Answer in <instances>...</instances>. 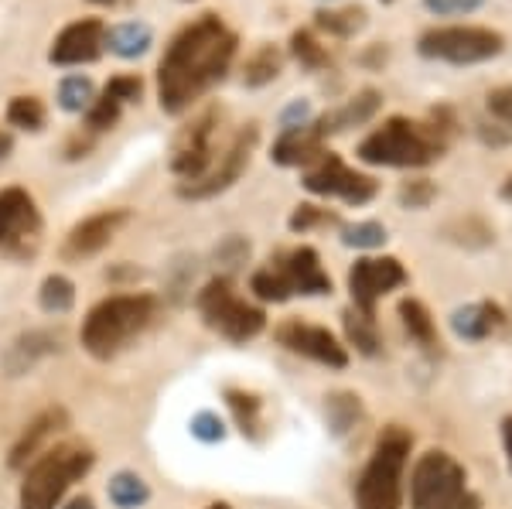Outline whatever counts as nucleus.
I'll return each mask as SVG.
<instances>
[{
  "instance_id": "obj_1",
  "label": "nucleus",
  "mask_w": 512,
  "mask_h": 509,
  "mask_svg": "<svg viewBox=\"0 0 512 509\" xmlns=\"http://www.w3.org/2000/svg\"><path fill=\"white\" fill-rule=\"evenodd\" d=\"M236 35L219 14H202L171 38L158 65V100L161 110L178 117L195 100H202L216 82L226 79L236 59Z\"/></svg>"
},
{
  "instance_id": "obj_2",
  "label": "nucleus",
  "mask_w": 512,
  "mask_h": 509,
  "mask_svg": "<svg viewBox=\"0 0 512 509\" xmlns=\"http://www.w3.org/2000/svg\"><path fill=\"white\" fill-rule=\"evenodd\" d=\"M158 318V298L154 294H113L99 301L82 322V349L99 363L117 359L134 339L147 332Z\"/></svg>"
},
{
  "instance_id": "obj_3",
  "label": "nucleus",
  "mask_w": 512,
  "mask_h": 509,
  "mask_svg": "<svg viewBox=\"0 0 512 509\" xmlns=\"http://www.w3.org/2000/svg\"><path fill=\"white\" fill-rule=\"evenodd\" d=\"M451 127L441 123H417L407 117H390L359 144V161L379 168H424L448 151Z\"/></svg>"
},
{
  "instance_id": "obj_4",
  "label": "nucleus",
  "mask_w": 512,
  "mask_h": 509,
  "mask_svg": "<svg viewBox=\"0 0 512 509\" xmlns=\"http://www.w3.org/2000/svg\"><path fill=\"white\" fill-rule=\"evenodd\" d=\"M96 465V455L89 445L62 441V445L41 451L35 462L24 469L21 482V509H55L65 499V492L86 479Z\"/></svg>"
},
{
  "instance_id": "obj_5",
  "label": "nucleus",
  "mask_w": 512,
  "mask_h": 509,
  "mask_svg": "<svg viewBox=\"0 0 512 509\" xmlns=\"http://www.w3.org/2000/svg\"><path fill=\"white\" fill-rule=\"evenodd\" d=\"M410 438L403 428L379 434L373 458L355 482V509H403V469H407Z\"/></svg>"
},
{
  "instance_id": "obj_6",
  "label": "nucleus",
  "mask_w": 512,
  "mask_h": 509,
  "mask_svg": "<svg viewBox=\"0 0 512 509\" xmlns=\"http://www.w3.org/2000/svg\"><path fill=\"white\" fill-rule=\"evenodd\" d=\"M250 287L260 301L280 305V301L294 298V294H308V298L328 294L332 291V277L321 267L318 250L297 246V250H287V253H280L277 260H270V267L256 270Z\"/></svg>"
},
{
  "instance_id": "obj_7",
  "label": "nucleus",
  "mask_w": 512,
  "mask_h": 509,
  "mask_svg": "<svg viewBox=\"0 0 512 509\" xmlns=\"http://www.w3.org/2000/svg\"><path fill=\"white\" fill-rule=\"evenodd\" d=\"M410 509H478L461 462H454L448 451L420 455L410 475Z\"/></svg>"
},
{
  "instance_id": "obj_8",
  "label": "nucleus",
  "mask_w": 512,
  "mask_h": 509,
  "mask_svg": "<svg viewBox=\"0 0 512 509\" xmlns=\"http://www.w3.org/2000/svg\"><path fill=\"white\" fill-rule=\"evenodd\" d=\"M198 311H202L205 325L229 342H250L267 325L263 308L239 298L233 281H226V277H216V281H209L198 291Z\"/></svg>"
},
{
  "instance_id": "obj_9",
  "label": "nucleus",
  "mask_w": 512,
  "mask_h": 509,
  "mask_svg": "<svg viewBox=\"0 0 512 509\" xmlns=\"http://www.w3.org/2000/svg\"><path fill=\"white\" fill-rule=\"evenodd\" d=\"M506 38L482 24H444V28H431L417 38V52L424 59H441L451 65H475L489 62L502 55Z\"/></svg>"
},
{
  "instance_id": "obj_10",
  "label": "nucleus",
  "mask_w": 512,
  "mask_h": 509,
  "mask_svg": "<svg viewBox=\"0 0 512 509\" xmlns=\"http://www.w3.org/2000/svg\"><path fill=\"white\" fill-rule=\"evenodd\" d=\"M41 246V212L24 188H0V253L11 260L35 257Z\"/></svg>"
},
{
  "instance_id": "obj_11",
  "label": "nucleus",
  "mask_w": 512,
  "mask_h": 509,
  "mask_svg": "<svg viewBox=\"0 0 512 509\" xmlns=\"http://www.w3.org/2000/svg\"><path fill=\"white\" fill-rule=\"evenodd\" d=\"M222 123V106H209L198 117L181 127V134L175 137V147H171V171L185 182H195L209 171V164L216 161V134Z\"/></svg>"
},
{
  "instance_id": "obj_12",
  "label": "nucleus",
  "mask_w": 512,
  "mask_h": 509,
  "mask_svg": "<svg viewBox=\"0 0 512 509\" xmlns=\"http://www.w3.org/2000/svg\"><path fill=\"white\" fill-rule=\"evenodd\" d=\"M256 137H260L256 123H250V127L239 130L233 141H229V144L216 154V161L209 164V171H205L202 178L178 185V195H181V199H212V195L226 192L229 185L239 182V175H243L246 164H250V154H253V147H256Z\"/></svg>"
},
{
  "instance_id": "obj_13",
  "label": "nucleus",
  "mask_w": 512,
  "mask_h": 509,
  "mask_svg": "<svg viewBox=\"0 0 512 509\" xmlns=\"http://www.w3.org/2000/svg\"><path fill=\"white\" fill-rule=\"evenodd\" d=\"M304 188H308L311 195H332V199H342L349 205H366L369 199L376 195V182L369 175H359V171H352L349 164H345L338 154L325 151L315 164H308L304 168Z\"/></svg>"
},
{
  "instance_id": "obj_14",
  "label": "nucleus",
  "mask_w": 512,
  "mask_h": 509,
  "mask_svg": "<svg viewBox=\"0 0 512 509\" xmlns=\"http://www.w3.org/2000/svg\"><path fill=\"white\" fill-rule=\"evenodd\" d=\"M403 284H407V270L396 257H362L349 270L352 305L366 318H376V301Z\"/></svg>"
},
{
  "instance_id": "obj_15",
  "label": "nucleus",
  "mask_w": 512,
  "mask_h": 509,
  "mask_svg": "<svg viewBox=\"0 0 512 509\" xmlns=\"http://www.w3.org/2000/svg\"><path fill=\"white\" fill-rule=\"evenodd\" d=\"M277 342L284 349H291L294 356H304V359H311V363H321L328 369H345V366H349V352H345V346L321 325L284 322L277 328Z\"/></svg>"
},
{
  "instance_id": "obj_16",
  "label": "nucleus",
  "mask_w": 512,
  "mask_h": 509,
  "mask_svg": "<svg viewBox=\"0 0 512 509\" xmlns=\"http://www.w3.org/2000/svg\"><path fill=\"white\" fill-rule=\"evenodd\" d=\"M106 48V24L96 18H82L69 28H62V35L55 38L48 59L52 65H89L103 55Z\"/></svg>"
},
{
  "instance_id": "obj_17",
  "label": "nucleus",
  "mask_w": 512,
  "mask_h": 509,
  "mask_svg": "<svg viewBox=\"0 0 512 509\" xmlns=\"http://www.w3.org/2000/svg\"><path fill=\"white\" fill-rule=\"evenodd\" d=\"M130 212L127 209H106V212H96V216L82 219L79 226H72V233L65 236V260H86L99 253L103 246L113 243V236H117V229L127 223Z\"/></svg>"
},
{
  "instance_id": "obj_18",
  "label": "nucleus",
  "mask_w": 512,
  "mask_h": 509,
  "mask_svg": "<svg viewBox=\"0 0 512 509\" xmlns=\"http://www.w3.org/2000/svg\"><path fill=\"white\" fill-rule=\"evenodd\" d=\"M140 93H144V82H140V76H113L103 86V93L93 100V106L86 110V130L89 134H103V130L117 127L120 110L127 103L140 100Z\"/></svg>"
},
{
  "instance_id": "obj_19",
  "label": "nucleus",
  "mask_w": 512,
  "mask_h": 509,
  "mask_svg": "<svg viewBox=\"0 0 512 509\" xmlns=\"http://www.w3.org/2000/svg\"><path fill=\"white\" fill-rule=\"evenodd\" d=\"M321 154H325V134H321L315 120V123H291V127H284V134L277 137L270 158L284 164V168H301V164L308 168Z\"/></svg>"
},
{
  "instance_id": "obj_20",
  "label": "nucleus",
  "mask_w": 512,
  "mask_h": 509,
  "mask_svg": "<svg viewBox=\"0 0 512 509\" xmlns=\"http://www.w3.org/2000/svg\"><path fill=\"white\" fill-rule=\"evenodd\" d=\"M65 428H69V414H65L62 407H52V410H45V414H38L35 421L24 428L21 438L14 441L11 469H28L41 451H48V441H52L55 434H62Z\"/></svg>"
},
{
  "instance_id": "obj_21",
  "label": "nucleus",
  "mask_w": 512,
  "mask_h": 509,
  "mask_svg": "<svg viewBox=\"0 0 512 509\" xmlns=\"http://www.w3.org/2000/svg\"><path fill=\"white\" fill-rule=\"evenodd\" d=\"M451 325L461 339H472V342L489 339L492 332L502 328V311H499V305H492V301H475V305H465V308L454 311Z\"/></svg>"
},
{
  "instance_id": "obj_22",
  "label": "nucleus",
  "mask_w": 512,
  "mask_h": 509,
  "mask_svg": "<svg viewBox=\"0 0 512 509\" xmlns=\"http://www.w3.org/2000/svg\"><path fill=\"white\" fill-rule=\"evenodd\" d=\"M379 100H383V96H379L376 89H362L359 96H352V100L342 106V110H332V113H325V117H318L321 134L328 137L345 127H355V123H366L379 110Z\"/></svg>"
},
{
  "instance_id": "obj_23",
  "label": "nucleus",
  "mask_w": 512,
  "mask_h": 509,
  "mask_svg": "<svg viewBox=\"0 0 512 509\" xmlns=\"http://www.w3.org/2000/svg\"><path fill=\"white\" fill-rule=\"evenodd\" d=\"M151 41H154V31H151V24H144V21H123V24L106 28V48H110L113 55H120V59H137V55H144L147 48H151Z\"/></svg>"
},
{
  "instance_id": "obj_24",
  "label": "nucleus",
  "mask_w": 512,
  "mask_h": 509,
  "mask_svg": "<svg viewBox=\"0 0 512 509\" xmlns=\"http://www.w3.org/2000/svg\"><path fill=\"white\" fill-rule=\"evenodd\" d=\"M226 404L233 410L239 431H243L246 438L260 441L263 438V400L246 390H226Z\"/></svg>"
},
{
  "instance_id": "obj_25",
  "label": "nucleus",
  "mask_w": 512,
  "mask_h": 509,
  "mask_svg": "<svg viewBox=\"0 0 512 509\" xmlns=\"http://www.w3.org/2000/svg\"><path fill=\"white\" fill-rule=\"evenodd\" d=\"M400 318H403V328L410 332V339H417L424 349H434L437 346L434 318H431V311L420 305L417 298H403L400 301Z\"/></svg>"
},
{
  "instance_id": "obj_26",
  "label": "nucleus",
  "mask_w": 512,
  "mask_h": 509,
  "mask_svg": "<svg viewBox=\"0 0 512 509\" xmlns=\"http://www.w3.org/2000/svg\"><path fill=\"white\" fill-rule=\"evenodd\" d=\"M280 65H284V55L277 52L274 45H263L246 59V69H243V82L246 86H267L280 76Z\"/></svg>"
},
{
  "instance_id": "obj_27",
  "label": "nucleus",
  "mask_w": 512,
  "mask_h": 509,
  "mask_svg": "<svg viewBox=\"0 0 512 509\" xmlns=\"http://www.w3.org/2000/svg\"><path fill=\"white\" fill-rule=\"evenodd\" d=\"M315 24L321 31L335 38H352L355 31L366 28V11L362 7H342V11H318L315 14Z\"/></svg>"
},
{
  "instance_id": "obj_28",
  "label": "nucleus",
  "mask_w": 512,
  "mask_h": 509,
  "mask_svg": "<svg viewBox=\"0 0 512 509\" xmlns=\"http://www.w3.org/2000/svg\"><path fill=\"white\" fill-rule=\"evenodd\" d=\"M38 301L45 311H52V315H65L72 305H76V287H72L69 277L62 274H48L45 281H41V291H38Z\"/></svg>"
},
{
  "instance_id": "obj_29",
  "label": "nucleus",
  "mask_w": 512,
  "mask_h": 509,
  "mask_svg": "<svg viewBox=\"0 0 512 509\" xmlns=\"http://www.w3.org/2000/svg\"><path fill=\"white\" fill-rule=\"evenodd\" d=\"M291 55L308 72H318V69H328V65H332V55H328V48L321 45V41L311 35V31H294V35H291Z\"/></svg>"
},
{
  "instance_id": "obj_30",
  "label": "nucleus",
  "mask_w": 512,
  "mask_h": 509,
  "mask_svg": "<svg viewBox=\"0 0 512 509\" xmlns=\"http://www.w3.org/2000/svg\"><path fill=\"white\" fill-rule=\"evenodd\" d=\"M96 93H93V79L89 76H65L59 82V106L69 113H86L93 106Z\"/></svg>"
},
{
  "instance_id": "obj_31",
  "label": "nucleus",
  "mask_w": 512,
  "mask_h": 509,
  "mask_svg": "<svg viewBox=\"0 0 512 509\" xmlns=\"http://www.w3.org/2000/svg\"><path fill=\"white\" fill-rule=\"evenodd\" d=\"M45 103L38 96H14L11 106H7V123L21 130H41L45 127Z\"/></svg>"
},
{
  "instance_id": "obj_32",
  "label": "nucleus",
  "mask_w": 512,
  "mask_h": 509,
  "mask_svg": "<svg viewBox=\"0 0 512 509\" xmlns=\"http://www.w3.org/2000/svg\"><path fill=\"white\" fill-rule=\"evenodd\" d=\"M147 486H144V479L140 475H130V472H123L117 475V479L110 482V499L117 503L120 509H137V506H144L147 503Z\"/></svg>"
},
{
  "instance_id": "obj_33",
  "label": "nucleus",
  "mask_w": 512,
  "mask_h": 509,
  "mask_svg": "<svg viewBox=\"0 0 512 509\" xmlns=\"http://www.w3.org/2000/svg\"><path fill=\"white\" fill-rule=\"evenodd\" d=\"M345 332H349V339L359 346V352H366V356H373L376 346H379V335H376V318H366L362 311H349L345 315Z\"/></svg>"
},
{
  "instance_id": "obj_34",
  "label": "nucleus",
  "mask_w": 512,
  "mask_h": 509,
  "mask_svg": "<svg viewBox=\"0 0 512 509\" xmlns=\"http://www.w3.org/2000/svg\"><path fill=\"white\" fill-rule=\"evenodd\" d=\"M349 246H359V250H369V246H383L386 243V229L379 223H359V226H349L342 236Z\"/></svg>"
},
{
  "instance_id": "obj_35",
  "label": "nucleus",
  "mask_w": 512,
  "mask_h": 509,
  "mask_svg": "<svg viewBox=\"0 0 512 509\" xmlns=\"http://www.w3.org/2000/svg\"><path fill=\"white\" fill-rule=\"evenodd\" d=\"M328 223H338V219L328 209H318V205H297V212L291 216L294 233H304L311 226H328Z\"/></svg>"
},
{
  "instance_id": "obj_36",
  "label": "nucleus",
  "mask_w": 512,
  "mask_h": 509,
  "mask_svg": "<svg viewBox=\"0 0 512 509\" xmlns=\"http://www.w3.org/2000/svg\"><path fill=\"white\" fill-rule=\"evenodd\" d=\"M427 11H434L437 18H454V14H472L482 7V0H424Z\"/></svg>"
},
{
  "instance_id": "obj_37",
  "label": "nucleus",
  "mask_w": 512,
  "mask_h": 509,
  "mask_svg": "<svg viewBox=\"0 0 512 509\" xmlns=\"http://www.w3.org/2000/svg\"><path fill=\"white\" fill-rule=\"evenodd\" d=\"M431 199H434V185L427 182V178H417V182L403 185V192H400V202L410 205V209H424Z\"/></svg>"
},
{
  "instance_id": "obj_38",
  "label": "nucleus",
  "mask_w": 512,
  "mask_h": 509,
  "mask_svg": "<svg viewBox=\"0 0 512 509\" xmlns=\"http://www.w3.org/2000/svg\"><path fill=\"white\" fill-rule=\"evenodd\" d=\"M489 113L502 123H512V86H499L489 93Z\"/></svg>"
},
{
  "instance_id": "obj_39",
  "label": "nucleus",
  "mask_w": 512,
  "mask_h": 509,
  "mask_svg": "<svg viewBox=\"0 0 512 509\" xmlns=\"http://www.w3.org/2000/svg\"><path fill=\"white\" fill-rule=\"evenodd\" d=\"M195 434H202V438L216 441V438H222V424L216 421V417L202 414V417H198V421H195Z\"/></svg>"
},
{
  "instance_id": "obj_40",
  "label": "nucleus",
  "mask_w": 512,
  "mask_h": 509,
  "mask_svg": "<svg viewBox=\"0 0 512 509\" xmlns=\"http://www.w3.org/2000/svg\"><path fill=\"white\" fill-rule=\"evenodd\" d=\"M502 438H506V455H509V469H512V417L502 424Z\"/></svg>"
},
{
  "instance_id": "obj_41",
  "label": "nucleus",
  "mask_w": 512,
  "mask_h": 509,
  "mask_svg": "<svg viewBox=\"0 0 512 509\" xmlns=\"http://www.w3.org/2000/svg\"><path fill=\"white\" fill-rule=\"evenodd\" d=\"M11 147H14L11 134H4V130H0V161H7V154H11Z\"/></svg>"
},
{
  "instance_id": "obj_42",
  "label": "nucleus",
  "mask_w": 512,
  "mask_h": 509,
  "mask_svg": "<svg viewBox=\"0 0 512 509\" xmlns=\"http://www.w3.org/2000/svg\"><path fill=\"white\" fill-rule=\"evenodd\" d=\"M65 509H96V506H93V499H89V496H79V499H72Z\"/></svg>"
},
{
  "instance_id": "obj_43",
  "label": "nucleus",
  "mask_w": 512,
  "mask_h": 509,
  "mask_svg": "<svg viewBox=\"0 0 512 509\" xmlns=\"http://www.w3.org/2000/svg\"><path fill=\"white\" fill-rule=\"evenodd\" d=\"M502 199H506V202H512V175L506 178V185H502Z\"/></svg>"
},
{
  "instance_id": "obj_44",
  "label": "nucleus",
  "mask_w": 512,
  "mask_h": 509,
  "mask_svg": "<svg viewBox=\"0 0 512 509\" xmlns=\"http://www.w3.org/2000/svg\"><path fill=\"white\" fill-rule=\"evenodd\" d=\"M93 4H117V0H93Z\"/></svg>"
},
{
  "instance_id": "obj_45",
  "label": "nucleus",
  "mask_w": 512,
  "mask_h": 509,
  "mask_svg": "<svg viewBox=\"0 0 512 509\" xmlns=\"http://www.w3.org/2000/svg\"><path fill=\"white\" fill-rule=\"evenodd\" d=\"M209 509H229L226 503H216V506H209Z\"/></svg>"
},
{
  "instance_id": "obj_46",
  "label": "nucleus",
  "mask_w": 512,
  "mask_h": 509,
  "mask_svg": "<svg viewBox=\"0 0 512 509\" xmlns=\"http://www.w3.org/2000/svg\"><path fill=\"white\" fill-rule=\"evenodd\" d=\"M383 4H390V0H383Z\"/></svg>"
}]
</instances>
